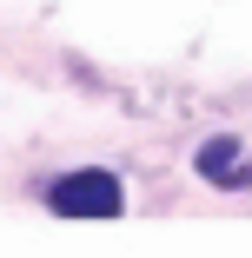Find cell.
<instances>
[{
  "label": "cell",
  "mask_w": 252,
  "mask_h": 258,
  "mask_svg": "<svg viewBox=\"0 0 252 258\" xmlns=\"http://www.w3.org/2000/svg\"><path fill=\"white\" fill-rule=\"evenodd\" d=\"M54 212L67 219H113L120 212V179L113 172H73L54 185Z\"/></svg>",
  "instance_id": "1"
},
{
  "label": "cell",
  "mask_w": 252,
  "mask_h": 258,
  "mask_svg": "<svg viewBox=\"0 0 252 258\" xmlns=\"http://www.w3.org/2000/svg\"><path fill=\"white\" fill-rule=\"evenodd\" d=\"M199 172H206V179H219V185H245V179H252L245 166L232 172V139H213L206 152H199Z\"/></svg>",
  "instance_id": "2"
}]
</instances>
